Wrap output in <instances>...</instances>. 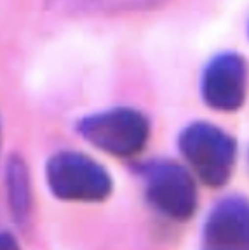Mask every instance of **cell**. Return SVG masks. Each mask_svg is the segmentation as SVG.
<instances>
[{"mask_svg": "<svg viewBox=\"0 0 249 250\" xmlns=\"http://www.w3.org/2000/svg\"><path fill=\"white\" fill-rule=\"evenodd\" d=\"M77 132L93 148L129 160L141 155L152 136V124L141 109L134 106H113L82 117Z\"/></svg>", "mask_w": 249, "mask_h": 250, "instance_id": "obj_1", "label": "cell"}, {"mask_svg": "<svg viewBox=\"0 0 249 250\" xmlns=\"http://www.w3.org/2000/svg\"><path fill=\"white\" fill-rule=\"evenodd\" d=\"M46 184L54 198L70 203H100L112 196L110 172L93 156L61 149L46 162Z\"/></svg>", "mask_w": 249, "mask_h": 250, "instance_id": "obj_2", "label": "cell"}, {"mask_svg": "<svg viewBox=\"0 0 249 250\" xmlns=\"http://www.w3.org/2000/svg\"><path fill=\"white\" fill-rule=\"evenodd\" d=\"M148 205L176 223L188 221L199 205L197 184L192 172L169 158H153L136 167Z\"/></svg>", "mask_w": 249, "mask_h": 250, "instance_id": "obj_3", "label": "cell"}, {"mask_svg": "<svg viewBox=\"0 0 249 250\" xmlns=\"http://www.w3.org/2000/svg\"><path fill=\"white\" fill-rule=\"evenodd\" d=\"M178 149L195 176L209 188L228 183L235 167L237 145L230 134L209 122H192L178 136Z\"/></svg>", "mask_w": 249, "mask_h": 250, "instance_id": "obj_4", "label": "cell"}, {"mask_svg": "<svg viewBox=\"0 0 249 250\" xmlns=\"http://www.w3.org/2000/svg\"><path fill=\"white\" fill-rule=\"evenodd\" d=\"M248 66L237 52H222L206 64L200 78V94L211 109L232 113L246 101Z\"/></svg>", "mask_w": 249, "mask_h": 250, "instance_id": "obj_5", "label": "cell"}, {"mask_svg": "<svg viewBox=\"0 0 249 250\" xmlns=\"http://www.w3.org/2000/svg\"><path fill=\"white\" fill-rule=\"evenodd\" d=\"M202 242L213 250H249V200L226 196L207 215Z\"/></svg>", "mask_w": 249, "mask_h": 250, "instance_id": "obj_6", "label": "cell"}, {"mask_svg": "<svg viewBox=\"0 0 249 250\" xmlns=\"http://www.w3.org/2000/svg\"><path fill=\"white\" fill-rule=\"evenodd\" d=\"M4 186L9 214L12 215L16 226L25 229L33 221L35 198H33L30 167H28L26 160L18 153L11 155L5 162Z\"/></svg>", "mask_w": 249, "mask_h": 250, "instance_id": "obj_7", "label": "cell"}, {"mask_svg": "<svg viewBox=\"0 0 249 250\" xmlns=\"http://www.w3.org/2000/svg\"><path fill=\"white\" fill-rule=\"evenodd\" d=\"M56 11L66 14H103L113 16L152 9L164 0H47Z\"/></svg>", "mask_w": 249, "mask_h": 250, "instance_id": "obj_8", "label": "cell"}, {"mask_svg": "<svg viewBox=\"0 0 249 250\" xmlns=\"http://www.w3.org/2000/svg\"><path fill=\"white\" fill-rule=\"evenodd\" d=\"M18 247H20V243L11 231H0V250H11L18 249Z\"/></svg>", "mask_w": 249, "mask_h": 250, "instance_id": "obj_9", "label": "cell"}, {"mask_svg": "<svg viewBox=\"0 0 249 250\" xmlns=\"http://www.w3.org/2000/svg\"><path fill=\"white\" fill-rule=\"evenodd\" d=\"M2 145H4V124H2V115H0V153H2Z\"/></svg>", "mask_w": 249, "mask_h": 250, "instance_id": "obj_10", "label": "cell"}]
</instances>
